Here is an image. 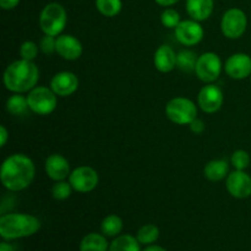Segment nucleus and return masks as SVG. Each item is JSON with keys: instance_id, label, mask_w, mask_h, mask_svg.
Listing matches in <instances>:
<instances>
[{"instance_id": "nucleus-1", "label": "nucleus", "mask_w": 251, "mask_h": 251, "mask_svg": "<svg viewBox=\"0 0 251 251\" xmlns=\"http://www.w3.org/2000/svg\"><path fill=\"white\" fill-rule=\"evenodd\" d=\"M36 176L33 161L24 153H14L1 164L0 180L5 189L12 193L28 188Z\"/></svg>"}, {"instance_id": "nucleus-2", "label": "nucleus", "mask_w": 251, "mask_h": 251, "mask_svg": "<svg viewBox=\"0 0 251 251\" xmlns=\"http://www.w3.org/2000/svg\"><path fill=\"white\" fill-rule=\"evenodd\" d=\"M4 85L6 90L14 93L29 92L37 86L39 80V69L33 61L15 60L4 71Z\"/></svg>"}, {"instance_id": "nucleus-3", "label": "nucleus", "mask_w": 251, "mask_h": 251, "mask_svg": "<svg viewBox=\"0 0 251 251\" xmlns=\"http://www.w3.org/2000/svg\"><path fill=\"white\" fill-rule=\"evenodd\" d=\"M41 228V221L27 213H6L0 217V235L5 240L31 237Z\"/></svg>"}, {"instance_id": "nucleus-4", "label": "nucleus", "mask_w": 251, "mask_h": 251, "mask_svg": "<svg viewBox=\"0 0 251 251\" xmlns=\"http://www.w3.org/2000/svg\"><path fill=\"white\" fill-rule=\"evenodd\" d=\"M68 24V15L63 5L59 2H49L43 7L39 15V27L48 36L58 37L63 33Z\"/></svg>"}, {"instance_id": "nucleus-5", "label": "nucleus", "mask_w": 251, "mask_h": 251, "mask_svg": "<svg viewBox=\"0 0 251 251\" xmlns=\"http://www.w3.org/2000/svg\"><path fill=\"white\" fill-rule=\"evenodd\" d=\"M166 115L174 124L190 125L198 118V107L189 98H172L166 105Z\"/></svg>"}, {"instance_id": "nucleus-6", "label": "nucleus", "mask_w": 251, "mask_h": 251, "mask_svg": "<svg viewBox=\"0 0 251 251\" xmlns=\"http://www.w3.org/2000/svg\"><path fill=\"white\" fill-rule=\"evenodd\" d=\"M27 102L31 112L38 115H48L55 110L58 104V96L53 90L46 86H36L28 92Z\"/></svg>"}, {"instance_id": "nucleus-7", "label": "nucleus", "mask_w": 251, "mask_h": 251, "mask_svg": "<svg viewBox=\"0 0 251 251\" xmlns=\"http://www.w3.org/2000/svg\"><path fill=\"white\" fill-rule=\"evenodd\" d=\"M248 27L247 14L242 9L232 7L222 16L221 31L223 36L229 39H238L245 33Z\"/></svg>"}, {"instance_id": "nucleus-8", "label": "nucleus", "mask_w": 251, "mask_h": 251, "mask_svg": "<svg viewBox=\"0 0 251 251\" xmlns=\"http://www.w3.org/2000/svg\"><path fill=\"white\" fill-rule=\"evenodd\" d=\"M222 71V61L220 56L212 51L201 54L198 58L195 74L202 82L212 83L220 77Z\"/></svg>"}, {"instance_id": "nucleus-9", "label": "nucleus", "mask_w": 251, "mask_h": 251, "mask_svg": "<svg viewBox=\"0 0 251 251\" xmlns=\"http://www.w3.org/2000/svg\"><path fill=\"white\" fill-rule=\"evenodd\" d=\"M69 183L77 193H91L97 188L100 183V176L92 167L81 166L71 172L69 176Z\"/></svg>"}, {"instance_id": "nucleus-10", "label": "nucleus", "mask_w": 251, "mask_h": 251, "mask_svg": "<svg viewBox=\"0 0 251 251\" xmlns=\"http://www.w3.org/2000/svg\"><path fill=\"white\" fill-rule=\"evenodd\" d=\"M174 34L179 43L186 47H191L196 46L202 41L205 32H203L200 22L191 19L180 21V24L174 28Z\"/></svg>"}, {"instance_id": "nucleus-11", "label": "nucleus", "mask_w": 251, "mask_h": 251, "mask_svg": "<svg viewBox=\"0 0 251 251\" xmlns=\"http://www.w3.org/2000/svg\"><path fill=\"white\" fill-rule=\"evenodd\" d=\"M223 92L218 86L213 83H207L200 90L198 96V104L202 112L207 114H213L218 112L223 104Z\"/></svg>"}, {"instance_id": "nucleus-12", "label": "nucleus", "mask_w": 251, "mask_h": 251, "mask_svg": "<svg viewBox=\"0 0 251 251\" xmlns=\"http://www.w3.org/2000/svg\"><path fill=\"white\" fill-rule=\"evenodd\" d=\"M228 193L235 199H247L251 196V176L245 171H237L228 174L226 179Z\"/></svg>"}, {"instance_id": "nucleus-13", "label": "nucleus", "mask_w": 251, "mask_h": 251, "mask_svg": "<svg viewBox=\"0 0 251 251\" xmlns=\"http://www.w3.org/2000/svg\"><path fill=\"white\" fill-rule=\"evenodd\" d=\"M226 74L233 80H244L251 76V56L245 53H235L226 61Z\"/></svg>"}, {"instance_id": "nucleus-14", "label": "nucleus", "mask_w": 251, "mask_h": 251, "mask_svg": "<svg viewBox=\"0 0 251 251\" xmlns=\"http://www.w3.org/2000/svg\"><path fill=\"white\" fill-rule=\"evenodd\" d=\"M78 77L71 71H60L50 80V88L59 97H69L78 88Z\"/></svg>"}, {"instance_id": "nucleus-15", "label": "nucleus", "mask_w": 251, "mask_h": 251, "mask_svg": "<svg viewBox=\"0 0 251 251\" xmlns=\"http://www.w3.org/2000/svg\"><path fill=\"white\" fill-rule=\"evenodd\" d=\"M82 43L73 34H60L56 37V53L65 60H77L82 55Z\"/></svg>"}, {"instance_id": "nucleus-16", "label": "nucleus", "mask_w": 251, "mask_h": 251, "mask_svg": "<svg viewBox=\"0 0 251 251\" xmlns=\"http://www.w3.org/2000/svg\"><path fill=\"white\" fill-rule=\"evenodd\" d=\"M44 168H46L47 176L54 181L65 180L71 174L70 163L63 154L59 153H53L47 157Z\"/></svg>"}, {"instance_id": "nucleus-17", "label": "nucleus", "mask_w": 251, "mask_h": 251, "mask_svg": "<svg viewBox=\"0 0 251 251\" xmlns=\"http://www.w3.org/2000/svg\"><path fill=\"white\" fill-rule=\"evenodd\" d=\"M176 55H178V54L174 51V49L172 48L171 46H168V44H162V46L158 47L157 50L154 51V68H156L159 73H171V71L174 70L176 66Z\"/></svg>"}, {"instance_id": "nucleus-18", "label": "nucleus", "mask_w": 251, "mask_h": 251, "mask_svg": "<svg viewBox=\"0 0 251 251\" xmlns=\"http://www.w3.org/2000/svg\"><path fill=\"white\" fill-rule=\"evenodd\" d=\"M213 0H186V12L195 21H205L213 11Z\"/></svg>"}, {"instance_id": "nucleus-19", "label": "nucleus", "mask_w": 251, "mask_h": 251, "mask_svg": "<svg viewBox=\"0 0 251 251\" xmlns=\"http://www.w3.org/2000/svg\"><path fill=\"white\" fill-rule=\"evenodd\" d=\"M229 174V166L223 159L210 161L203 168V176L210 181H221Z\"/></svg>"}, {"instance_id": "nucleus-20", "label": "nucleus", "mask_w": 251, "mask_h": 251, "mask_svg": "<svg viewBox=\"0 0 251 251\" xmlns=\"http://www.w3.org/2000/svg\"><path fill=\"white\" fill-rule=\"evenodd\" d=\"M107 238L104 234H98V233H90L85 235L81 240L80 251H108Z\"/></svg>"}, {"instance_id": "nucleus-21", "label": "nucleus", "mask_w": 251, "mask_h": 251, "mask_svg": "<svg viewBox=\"0 0 251 251\" xmlns=\"http://www.w3.org/2000/svg\"><path fill=\"white\" fill-rule=\"evenodd\" d=\"M108 251H140V243L130 234L119 235L110 243Z\"/></svg>"}, {"instance_id": "nucleus-22", "label": "nucleus", "mask_w": 251, "mask_h": 251, "mask_svg": "<svg viewBox=\"0 0 251 251\" xmlns=\"http://www.w3.org/2000/svg\"><path fill=\"white\" fill-rule=\"evenodd\" d=\"M123 229V220L117 215H109L102 221L100 230L105 237H117Z\"/></svg>"}, {"instance_id": "nucleus-23", "label": "nucleus", "mask_w": 251, "mask_h": 251, "mask_svg": "<svg viewBox=\"0 0 251 251\" xmlns=\"http://www.w3.org/2000/svg\"><path fill=\"white\" fill-rule=\"evenodd\" d=\"M29 109L27 97L22 96L21 93H14L11 97L6 100V110L12 115H21Z\"/></svg>"}, {"instance_id": "nucleus-24", "label": "nucleus", "mask_w": 251, "mask_h": 251, "mask_svg": "<svg viewBox=\"0 0 251 251\" xmlns=\"http://www.w3.org/2000/svg\"><path fill=\"white\" fill-rule=\"evenodd\" d=\"M159 238V229L157 226L151 225H145L137 230L136 239L139 240L140 244L144 245H152L157 239Z\"/></svg>"}, {"instance_id": "nucleus-25", "label": "nucleus", "mask_w": 251, "mask_h": 251, "mask_svg": "<svg viewBox=\"0 0 251 251\" xmlns=\"http://www.w3.org/2000/svg\"><path fill=\"white\" fill-rule=\"evenodd\" d=\"M198 58L194 51L191 50H181L180 53H178L176 55V66L180 69L181 71H185V73H191V71H195L196 63H198Z\"/></svg>"}, {"instance_id": "nucleus-26", "label": "nucleus", "mask_w": 251, "mask_h": 251, "mask_svg": "<svg viewBox=\"0 0 251 251\" xmlns=\"http://www.w3.org/2000/svg\"><path fill=\"white\" fill-rule=\"evenodd\" d=\"M96 7L105 17H114L122 11V0H96Z\"/></svg>"}, {"instance_id": "nucleus-27", "label": "nucleus", "mask_w": 251, "mask_h": 251, "mask_svg": "<svg viewBox=\"0 0 251 251\" xmlns=\"http://www.w3.org/2000/svg\"><path fill=\"white\" fill-rule=\"evenodd\" d=\"M73 190V186H71V184L69 183V181H55V184H54L53 188H51V196H53L55 200L63 201L70 198L71 191Z\"/></svg>"}, {"instance_id": "nucleus-28", "label": "nucleus", "mask_w": 251, "mask_h": 251, "mask_svg": "<svg viewBox=\"0 0 251 251\" xmlns=\"http://www.w3.org/2000/svg\"><path fill=\"white\" fill-rule=\"evenodd\" d=\"M230 162L237 171H245L250 166V156L244 150H237L233 152Z\"/></svg>"}, {"instance_id": "nucleus-29", "label": "nucleus", "mask_w": 251, "mask_h": 251, "mask_svg": "<svg viewBox=\"0 0 251 251\" xmlns=\"http://www.w3.org/2000/svg\"><path fill=\"white\" fill-rule=\"evenodd\" d=\"M161 22L167 28H176L180 24V15L174 9H166L161 15Z\"/></svg>"}, {"instance_id": "nucleus-30", "label": "nucleus", "mask_w": 251, "mask_h": 251, "mask_svg": "<svg viewBox=\"0 0 251 251\" xmlns=\"http://www.w3.org/2000/svg\"><path fill=\"white\" fill-rule=\"evenodd\" d=\"M38 55V46L33 41H26L20 46V56L25 60L33 61Z\"/></svg>"}, {"instance_id": "nucleus-31", "label": "nucleus", "mask_w": 251, "mask_h": 251, "mask_svg": "<svg viewBox=\"0 0 251 251\" xmlns=\"http://www.w3.org/2000/svg\"><path fill=\"white\" fill-rule=\"evenodd\" d=\"M39 49L46 55H50V54L56 53V37L44 34V37L39 42Z\"/></svg>"}, {"instance_id": "nucleus-32", "label": "nucleus", "mask_w": 251, "mask_h": 251, "mask_svg": "<svg viewBox=\"0 0 251 251\" xmlns=\"http://www.w3.org/2000/svg\"><path fill=\"white\" fill-rule=\"evenodd\" d=\"M189 126H190V130L195 135L202 134V132L205 131V123H203L201 119H199V118H196V119L189 125Z\"/></svg>"}, {"instance_id": "nucleus-33", "label": "nucleus", "mask_w": 251, "mask_h": 251, "mask_svg": "<svg viewBox=\"0 0 251 251\" xmlns=\"http://www.w3.org/2000/svg\"><path fill=\"white\" fill-rule=\"evenodd\" d=\"M20 0H0V6L4 10H11L19 5Z\"/></svg>"}, {"instance_id": "nucleus-34", "label": "nucleus", "mask_w": 251, "mask_h": 251, "mask_svg": "<svg viewBox=\"0 0 251 251\" xmlns=\"http://www.w3.org/2000/svg\"><path fill=\"white\" fill-rule=\"evenodd\" d=\"M7 140H9V131H7L4 125H1L0 126V146L4 147L6 145Z\"/></svg>"}, {"instance_id": "nucleus-35", "label": "nucleus", "mask_w": 251, "mask_h": 251, "mask_svg": "<svg viewBox=\"0 0 251 251\" xmlns=\"http://www.w3.org/2000/svg\"><path fill=\"white\" fill-rule=\"evenodd\" d=\"M154 1L161 6H172V5L176 4L179 0H154Z\"/></svg>"}, {"instance_id": "nucleus-36", "label": "nucleus", "mask_w": 251, "mask_h": 251, "mask_svg": "<svg viewBox=\"0 0 251 251\" xmlns=\"http://www.w3.org/2000/svg\"><path fill=\"white\" fill-rule=\"evenodd\" d=\"M144 251H167L164 248L159 247V245H149Z\"/></svg>"}, {"instance_id": "nucleus-37", "label": "nucleus", "mask_w": 251, "mask_h": 251, "mask_svg": "<svg viewBox=\"0 0 251 251\" xmlns=\"http://www.w3.org/2000/svg\"><path fill=\"white\" fill-rule=\"evenodd\" d=\"M0 251H14V248L7 244L6 242H2L0 243Z\"/></svg>"}, {"instance_id": "nucleus-38", "label": "nucleus", "mask_w": 251, "mask_h": 251, "mask_svg": "<svg viewBox=\"0 0 251 251\" xmlns=\"http://www.w3.org/2000/svg\"><path fill=\"white\" fill-rule=\"evenodd\" d=\"M250 82H251V76H250Z\"/></svg>"}]
</instances>
